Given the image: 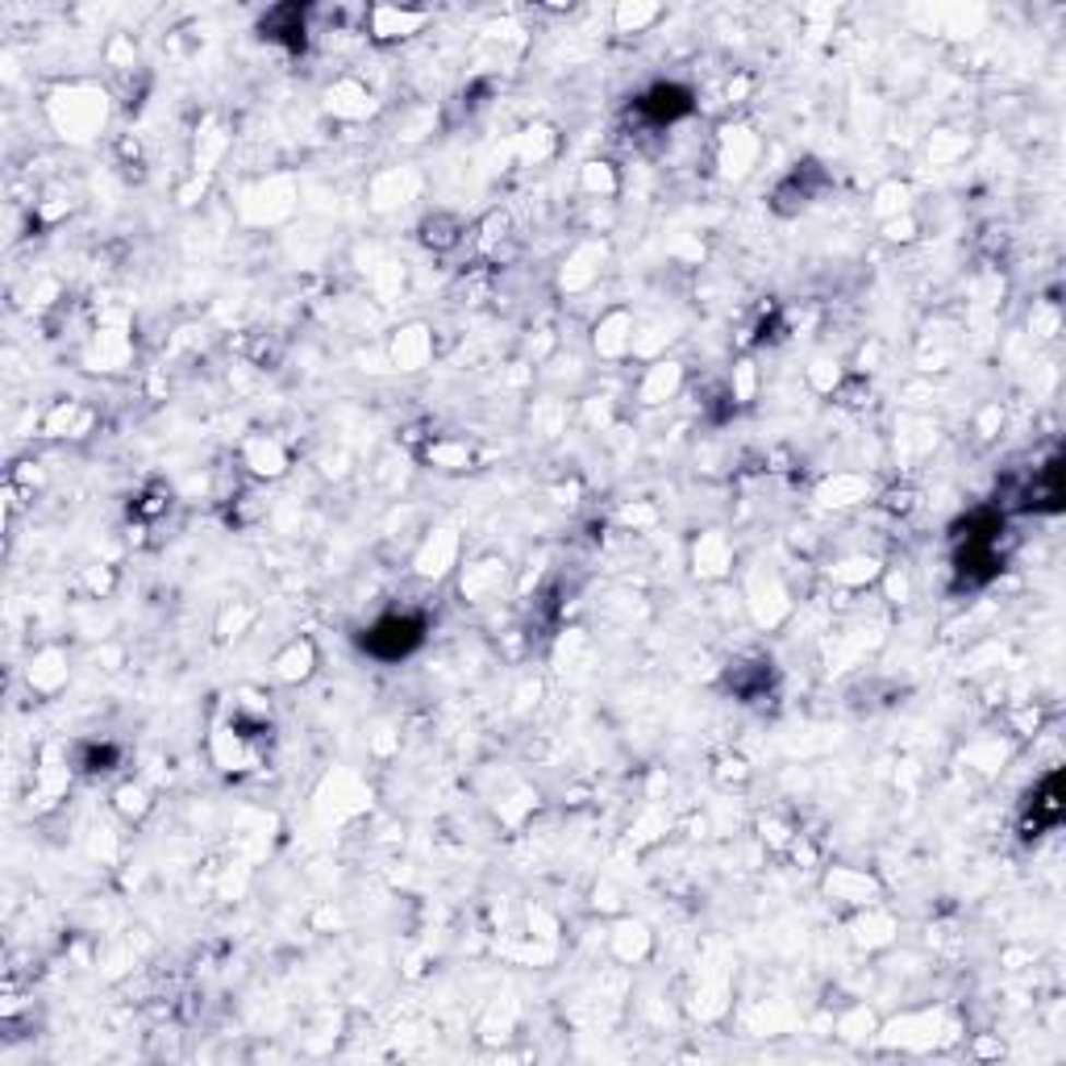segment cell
Instances as JSON below:
<instances>
[{"label": "cell", "instance_id": "1", "mask_svg": "<svg viewBox=\"0 0 1066 1066\" xmlns=\"http://www.w3.org/2000/svg\"><path fill=\"white\" fill-rule=\"evenodd\" d=\"M417 642H422V625L413 621V617H388V621H379L367 633V650L379 654V659H400V654H408Z\"/></svg>", "mask_w": 1066, "mask_h": 1066}, {"label": "cell", "instance_id": "2", "mask_svg": "<svg viewBox=\"0 0 1066 1066\" xmlns=\"http://www.w3.org/2000/svg\"><path fill=\"white\" fill-rule=\"evenodd\" d=\"M691 109L688 92L684 88H654L642 100V112H650L654 121H671V117H684Z\"/></svg>", "mask_w": 1066, "mask_h": 1066}]
</instances>
